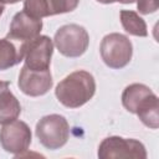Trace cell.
<instances>
[{"mask_svg": "<svg viewBox=\"0 0 159 159\" xmlns=\"http://www.w3.org/2000/svg\"><path fill=\"white\" fill-rule=\"evenodd\" d=\"M96 93L94 77L83 70L66 76L56 86L55 94L60 103L68 108H78L86 104Z\"/></svg>", "mask_w": 159, "mask_h": 159, "instance_id": "1", "label": "cell"}, {"mask_svg": "<svg viewBox=\"0 0 159 159\" xmlns=\"http://www.w3.org/2000/svg\"><path fill=\"white\" fill-rule=\"evenodd\" d=\"M39 142L47 149L55 150L63 147L70 135V125L67 119L60 114H50L42 117L35 128Z\"/></svg>", "mask_w": 159, "mask_h": 159, "instance_id": "2", "label": "cell"}, {"mask_svg": "<svg viewBox=\"0 0 159 159\" xmlns=\"http://www.w3.org/2000/svg\"><path fill=\"white\" fill-rule=\"evenodd\" d=\"M53 41L61 55L66 57H80L88 47L89 36L83 26L68 24L61 26L56 31Z\"/></svg>", "mask_w": 159, "mask_h": 159, "instance_id": "3", "label": "cell"}, {"mask_svg": "<svg viewBox=\"0 0 159 159\" xmlns=\"http://www.w3.org/2000/svg\"><path fill=\"white\" fill-rule=\"evenodd\" d=\"M99 52L103 62L111 68H122L127 66L133 55L130 40L118 32L108 34L102 39Z\"/></svg>", "mask_w": 159, "mask_h": 159, "instance_id": "4", "label": "cell"}, {"mask_svg": "<svg viewBox=\"0 0 159 159\" xmlns=\"http://www.w3.org/2000/svg\"><path fill=\"white\" fill-rule=\"evenodd\" d=\"M99 159H145L147 150L143 143L137 139L122 137L104 138L98 147Z\"/></svg>", "mask_w": 159, "mask_h": 159, "instance_id": "5", "label": "cell"}, {"mask_svg": "<svg viewBox=\"0 0 159 159\" xmlns=\"http://www.w3.org/2000/svg\"><path fill=\"white\" fill-rule=\"evenodd\" d=\"M0 144L7 153L16 157L27 152L31 144V130L22 120H12L0 129Z\"/></svg>", "mask_w": 159, "mask_h": 159, "instance_id": "6", "label": "cell"}, {"mask_svg": "<svg viewBox=\"0 0 159 159\" xmlns=\"http://www.w3.org/2000/svg\"><path fill=\"white\" fill-rule=\"evenodd\" d=\"M53 52V43L48 36L39 35L27 41L24 46L25 65L34 71L50 70L51 57Z\"/></svg>", "mask_w": 159, "mask_h": 159, "instance_id": "7", "label": "cell"}, {"mask_svg": "<svg viewBox=\"0 0 159 159\" xmlns=\"http://www.w3.org/2000/svg\"><path fill=\"white\" fill-rule=\"evenodd\" d=\"M52 76L50 70L46 71H34L26 65L21 68L19 75V88L30 97H39L47 93L52 87Z\"/></svg>", "mask_w": 159, "mask_h": 159, "instance_id": "8", "label": "cell"}, {"mask_svg": "<svg viewBox=\"0 0 159 159\" xmlns=\"http://www.w3.org/2000/svg\"><path fill=\"white\" fill-rule=\"evenodd\" d=\"M41 30H42L41 19L31 17L22 10L12 17V21L10 24V30L6 37L20 43H26L27 41L39 36Z\"/></svg>", "mask_w": 159, "mask_h": 159, "instance_id": "9", "label": "cell"}, {"mask_svg": "<svg viewBox=\"0 0 159 159\" xmlns=\"http://www.w3.org/2000/svg\"><path fill=\"white\" fill-rule=\"evenodd\" d=\"M20 113L21 106L10 91V83L0 80V124H6L17 119Z\"/></svg>", "mask_w": 159, "mask_h": 159, "instance_id": "10", "label": "cell"}, {"mask_svg": "<svg viewBox=\"0 0 159 159\" xmlns=\"http://www.w3.org/2000/svg\"><path fill=\"white\" fill-rule=\"evenodd\" d=\"M24 46L7 37L0 39V70H6L24 60Z\"/></svg>", "mask_w": 159, "mask_h": 159, "instance_id": "11", "label": "cell"}, {"mask_svg": "<svg viewBox=\"0 0 159 159\" xmlns=\"http://www.w3.org/2000/svg\"><path fill=\"white\" fill-rule=\"evenodd\" d=\"M135 114L147 127L157 129L159 127V99L155 93H152L138 106Z\"/></svg>", "mask_w": 159, "mask_h": 159, "instance_id": "12", "label": "cell"}, {"mask_svg": "<svg viewBox=\"0 0 159 159\" xmlns=\"http://www.w3.org/2000/svg\"><path fill=\"white\" fill-rule=\"evenodd\" d=\"M152 93H154V92L148 86H145L143 83H132V84L127 86L122 93L123 107L128 112L135 114V111H137L138 106L140 104V102L143 99H145L148 96H150Z\"/></svg>", "mask_w": 159, "mask_h": 159, "instance_id": "13", "label": "cell"}, {"mask_svg": "<svg viewBox=\"0 0 159 159\" xmlns=\"http://www.w3.org/2000/svg\"><path fill=\"white\" fill-rule=\"evenodd\" d=\"M120 22L123 29L133 36H139V37H145L148 35V29L145 21L135 12L132 10H122L120 14Z\"/></svg>", "mask_w": 159, "mask_h": 159, "instance_id": "14", "label": "cell"}, {"mask_svg": "<svg viewBox=\"0 0 159 159\" xmlns=\"http://www.w3.org/2000/svg\"><path fill=\"white\" fill-rule=\"evenodd\" d=\"M24 11L35 19L52 16L48 0H25Z\"/></svg>", "mask_w": 159, "mask_h": 159, "instance_id": "15", "label": "cell"}, {"mask_svg": "<svg viewBox=\"0 0 159 159\" xmlns=\"http://www.w3.org/2000/svg\"><path fill=\"white\" fill-rule=\"evenodd\" d=\"M48 2L52 15H57L73 11L77 7L80 0H48Z\"/></svg>", "mask_w": 159, "mask_h": 159, "instance_id": "16", "label": "cell"}, {"mask_svg": "<svg viewBox=\"0 0 159 159\" xmlns=\"http://www.w3.org/2000/svg\"><path fill=\"white\" fill-rule=\"evenodd\" d=\"M158 0H137V7L140 14H152L158 10Z\"/></svg>", "mask_w": 159, "mask_h": 159, "instance_id": "17", "label": "cell"}, {"mask_svg": "<svg viewBox=\"0 0 159 159\" xmlns=\"http://www.w3.org/2000/svg\"><path fill=\"white\" fill-rule=\"evenodd\" d=\"M19 1H21V0H0V2H2V4H16Z\"/></svg>", "mask_w": 159, "mask_h": 159, "instance_id": "18", "label": "cell"}, {"mask_svg": "<svg viewBox=\"0 0 159 159\" xmlns=\"http://www.w3.org/2000/svg\"><path fill=\"white\" fill-rule=\"evenodd\" d=\"M114 1H118V2H122V4H132L135 0H114Z\"/></svg>", "mask_w": 159, "mask_h": 159, "instance_id": "19", "label": "cell"}, {"mask_svg": "<svg viewBox=\"0 0 159 159\" xmlns=\"http://www.w3.org/2000/svg\"><path fill=\"white\" fill-rule=\"evenodd\" d=\"M98 2H102V4H112L114 2V0H97Z\"/></svg>", "mask_w": 159, "mask_h": 159, "instance_id": "20", "label": "cell"}, {"mask_svg": "<svg viewBox=\"0 0 159 159\" xmlns=\"http://www.w3.org/2000/svg\"><path fill=\"white\" fill-rule=\"evenodd\" d=\"M4 10H5V6H4V4H2V2H0V16L2 15Z\"/></svg>", "mask_w": 159, "mask_h": 159, "instance_id": "21", "label": "cell"}]
</instances>
